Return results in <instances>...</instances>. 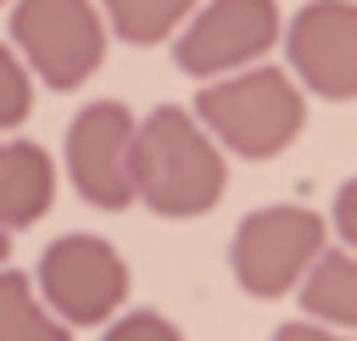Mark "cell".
Listing matches in <instances>:
<instances>
[{
	"mask_svg": "<svg viewBox=\"0 0 357 341\" xmlns=\"http://www.w3.org/2000/svg\"><path fill=\"white\" fill-rule=\"evenodd\" d=\"M0 6H6V0H0Z\"/></svg>",
	"mask_w": 357,
	"mask_h": 341,
	"instance_id": "obj_18",
	"label": "cell"
},
{
	"mask_svg": "<svg viewBox=\"0 0 357 341\" xmlns=\"http://www.w3.org/2000/svg\"><path fill=\"white\" fill-rule=\"evenodd\" d=\"M279 0H201L173 34V61L190 78H218L251 67L279 39Z\"/></svg>",
	"mask_w": 357,
	"mask_h": 341,
	"instance_id": "obj_6",
	"label": "cell"
},
{
	"mask_svg": "<svg viewBox=\"0 0 357 341\" xmlns=\"http://www.w3.org/2000/svg\"><path fill=\"white\" fill-rule=\"evenodd\" d=\"M6 252H11V235H6V229H0V263H6Z\"/></svg>",
	"mask_w": 357,
	"mask_h": 341,
	"instance_id": "obj_17",
	"label": "cell"
},
{
	"mask_svg": "<svg viewBox=\"0 0 357 341\" xmlns=\"http://www.w3.org/2000/svg\"><path fill=\"white\" fill-rule=\"evenodd\" d=\"M100 341H184V330H178L167 313H156V307H134V313H123V319L112 313Z\"/></svg>",
	"mask_w": 357,
	"mask_h": 341,
	"instance_id": "obj_14",
	"label": "cell"
},
{
	"mask_svg": "<svg viewBox=\"0 0 357 341\" xmlns=\"http://www.w3.org/2000/svg\"><path fill=\"white\" fill-rule=\"evenodd\" d=\"M324 252V218L312 207H257L240 218L234 240H229V268L234 285L257 302H279L296 291V280L307 274V263Z\"/></svg>",
	"mask_w": 357,
	"mask_h": 341,
	"instance_id": "obj_4",
	"label": "cell"
},
{
	"mask_svg": "<svg viewBox=\"0 0 357 341\" xmlns=\"http://www.w3.org/2000/svg\"><path fill=\"white\" fill-rule=\"evenodd\" d=\"M56 201V162L39 140H6L0 145V229L17 235L39 224Z\"/></svg>",
	"mask_w": 357,
	"mask_h": 341,
	"instance_id": "obj_9",
	"label": "cell"
},
{
	"mask_svg": "<svg viewBox=\"0 0 357 341\" xmlns=\"http://www.w3.org/2000/svg\"><path fill=\"white\" fill-rule=\"evenodd\" d=\"M195 6L201 0H100V17H106V34L128 45H162Z\"/></svg>",
	"mask_w": 357,
	"mask_h": 341,
	"instance_id": "obj_12",
	"label": "cell"
},
{
	"mask_svg": "<svg viewBox=\"0 0 357 341\" xmlns=\"http://www.w3.org/2000/svg\"><path fill=\"white\" fill-rule=\"evenodd\" d=\"M128 184H134V201L151 207L156 218H201L223 201L229 162H223L218 140L201 129L195 112L156 106L134 123Z\"/></svg>",
	"mask_w": 357,
	"mask_h": 341,
	"instance_id": "obj_1",
	"label": "cell"
},
{
	"mask_svg": "<svg viewBox=\"0 0 357 341\" xmlns=\"http://www.w3.org/2000/svg\"><path fill=\"white\" fill-rule=\"evenodd\" d=\"M11 50L45 89H78L106 61V17L95 0H17Z\"/></svg>",
	"mask_w": 357,
	"mask_h": 341,
	"instance_id": "obj_3",
	"label": "cell"
},
{
	"mask_svg": "<svg viewBox=\"0 0 357 341\" xmlns=\"http://www.w3.org/2000/svg\"><path fill=\"white\" fill-rule=\"evenodd\" d=\"M33 291L67 330H89L123 307L128 263L100 235H61L56 246H45V257L33 268Z\"/></svg>",
	"mask_w": 357,
	"mask_h": 341,
	"instance_id": "obj_5",
	"label": "cell"
},
{
	"mask_svg": "<svg viewBox=\"0 0 357 341\" xmlns=\"http://www.w3.org/2000/svg\"><path fill=\"white\" fill-rule=\"evenodd\" d=\"M296 302H301V313L307 319H318V324H335V330H346V335H357V252H318L312 263H307V274L296 280Z\"/></svg>",
	"mask_w": 357,
	"mask_h": 341,
	"instance_id": "obj_10",
	"label": "cell"
},
{
	"mask_svg": "<svg viewBox=\"0 0 357 341\" xmlns=\"http://www.w3.org/2000/svg\"><path fill=\"white\" fill-rule=\"evenodd\" d=\"M273 341H357V335H346L335 324H318V319H290V324L273 330Z\"/></svg>",
	"mask_w": 357,
	"mask_h": 341,
	"instance_id": "obj_16",
	"label": "cell"
},
{
	"mask_svg": "<svg viewBox=\"0 0 357 341\" xmlns=\"http://www.w3.org/2000/svg\"><path fill=\"white\" fill-rule=\"evenodd\" d=\"M33 112V73L11 45H0V129H22Z\"/></svg>",
	"mask_w": 357,
	"mask_h": 341,
	"instance_id": "obj_13",
	"label": "cell"
},
{
	"mask_svg": "<svg viewBox=\"0 0 357 341\" xmlns=\"http://www.w3.org/2000/svg\"><path fill=\"white\" fill-rule=\"evenodd\" d=\"M0 341H73V330L39 302L22 268L0 263Z\"/></svg>",
	"mask_w": 357,
	"mask_h": 341,
	"instance_id": "obj_11",
	"label": "cell"
},
{
	"mask_svg": "<svg viewBox=\"0 0 357 341\" xmlns=\"http://www.w3.org/2000/svg\"><path fill=\"white\" fill-rule=\"evenodd\" d=\"M335 235L346 252H357V179H346L335 190Z\"/></svg>",
	"mask_w": 357,
	"mask_h": 341,
	"instance_id": "obj_15",
	"label": "cell"
},
{
	"mask_svg": "<svg viewBox=\"0 0 357 341\" xmlns=\"http://www.w3.org/2000/svg\"><path fill=\"white\" fill-rule=\"evenodd\" d=\"M128 140H134V112L123 101H89L67 129V179L100 212H123L134 201Z\"/></svg>",
	"mask_w": 357,
	"mask_h": 341,
	"instance_id": "obj_8",
	"label": "cell"
},
{
	"mask_svg": "<svg viewBox=\"0 0 357 341\" xmlns=\"http://www.w3.org/2000/svg\"><path fill=\"white\" fill-rule=\"evenodd\" d=\"M290 78L318 101H357V0H307L284 28Z\"/></svg>",
	"mask_w": 357,
	"mask_h": 341,
	"instance_id": "obj_7",
	"label": "cell"
},
{
	"mask_svg": "<svg viewBox=\"0 0 357 341\" xmlns=\"http://www.w3.org/2000/svg\"><path fill=\"white\" fill-rule=\"evenodd\" d=\"M201 129L218 140V151L245 157V162H268L279 151H290L307 129V89L279 73V67H234L218 78H201L195 106Z\"/></svg>",
	"mask_w": 357,
	"mask_h": 341,
	"instance_id": "obj_2",
	"label": "cell"
}]
</instances>
